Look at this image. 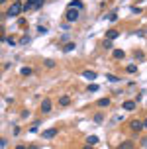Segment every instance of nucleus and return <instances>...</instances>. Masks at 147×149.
Instances as JSON below:
<instances>
[{
  "mask_svg": "<svg viewBox=\"0 0 147 149\" xmlns=\"http://www.w3.org/2000/svg\"><path fill=\"white\" fill-rule=\"evenodd\" d=\"M135 59H137V61L143 59V51H135Z\"/></svg>",
  "mask_w": 147,
  "mask_h": 149,
  "instance_id": "bb28decb",
  "label": "nucleus"
},
{
  "mask_svg": "<svg viewBox=\"0 0 147 149\" xmlns=\"http://www.w3.org/2000/svg\"><path fill=\"white\" fill-rule=\"evenodd\" d=\"M28 149H39V147H37V145H29Z\"/></svg>",
  "mask_w": 147,
  "mask_h": 149,
  "instance_id": "2f4dec72",
  "label": "nucleus"
},
{
  "mask_svg": "<svg viewBox=\"0 0 147 149\" xmlns=\"http://www.w3.org/2000/svg\"><path fill=\"white\" fill-rule=\"evenodd\" d=\"M39 108H41V112H43V114H49V112H51V100H47V98H45Z\"/></svg>",
  "mask_w": 147,
  "mask_h": 149,
  "instance_id": "39448f33",
  "label": "nucleus"
},
{
  "mask_svg": "<svg viewBox=\"0 0 147 149\" xmlns=\"http://www.w3.org/2000/svg\"><path fill=\"white\" fill-rule=\"evenodd\" d=\"M112 57H114V59H124L125 53L122 51V49H114V51H112Z\"/></svg>",
  "mask_w": 147,
  "mask_h": 149,
  "instance_id": "9b49d317",
  "label": "nucleus"
},
{
  "mask_svg": "<svg viewBox=\"0 0 147 149\" xmlns=\"http://www.w3.org/2000/svg\"><path fill=\"white\" fill-rule=\"evenodd\" d=\"M20 74H22V77H29V74H31V69H29V67H24L22 71H20Z\"/></svg>",
  "mask_w": 147,
  "mask_h": 149,
  "instance_id": "f3484780",
  "label": "nucleus"
},
{
  "mask_svg": "<svg viewBox=\"0 0 147 149\" xmlns=\"http://www.w3.org/2000/svg\"><path fill=\"white\" fill-rule=\"evenodd\" d=\"M37 31H39V33H47V28H43V26H39V28H37Z\"/></svg>",
  "mask_w": 147,
  "mask_h": 149,
  "instance_id": "c85d7f7f",
  "label": "nucleus"
},
{
  "mask_svg": "<svg viewBox=\"0 0 147 149\" xmlns=\"http://www.w3.org/2000/svg\"><path fill=\"white\" fill-rule=\"evenodd\" d=\"M102 120H104V114H102V112H98V114L94 116V122H96V124H102Z\"/></svg>",
  "mask_w": 147,
  "mask_h": 149,
  "instance_id": "a211bd4d",
  "label": "nucleus"
},
{
  "mask_svg": "<svg viewBox=\"0 0 147 149\" xmlns=\"http://www.w3.org/2000/svg\"><path fill=\"white\" fill-rule=\"evenodd\" d=\"M22 10H24V4H22V2H12V4H10V8L6 10V16H8V18H16V16L22 14Z\"/></svg>",
  "mask_w": 147,
  "mask_h": 149,
  "instance_id": "f257e3e1",
  "label": "nucleus"
},
{
  "mask_svg": "<svg viewBox=\"0 0 147 149\" xmlns=\"http://www.w3.org/2000/svg\"><path fill=\"white\" fill-rule=\"evenodd\" d=\"M45 67L53 69V67H55V61H53V59H45Z\"/></svg>",
  "mask_w": 147,
  "mask_h": 149,
  "instance_id": "4be33fe9",
  "label": "nucleus"
},
{
  "mask_svg": "<svg viewBox=\"0 0 147 149\" xmlns=\"http://www.w3.org/2000/svg\"><path fill=\"white\" fill-rule=\"evenodd\" d=\"M108 20H110V22H116V20H118V14H116V12L108 14Z\"/></svg>",
  "mask_w": 147,
  "mask_h": 149,
  "instance_id": "393cba45",
  "label": "nucleus"
},
{
  "mask_svg": "<svg viewBox=\"0 0 147 149\" xmlns=\"http://www.w3.org/2000/svg\"><path fill=\"white\" fill-rule=\"evenodd\" d=\"M86 143H88V145H94V143H98V137H96V135H88Z\"/></svg>",
  "mask_w": 147,
  "mask_h": 149,
  "instance_id": "dca6fc26",
  "label": "nucleus"
},
{
  "mask_svg": "<svg viewBox=\"0 0 147 149\" xmlns=\"http://www.w3.org/2000/svg\"><path fill=\"white\" fill-rule=\"evenodd\" d=\"M45 4V0H28L24 4V12H29V10H39V8Z\"/></svg>",
  "mask_w": 147,
  "mask_h": 149,
  "instance_id": "7ed1b4c3",
  "label": "nucleus"
},
{
  "mask_svg": "<svg viewBox=\"0 0 147 149\" xmlns=\"http://www.w3.org/2000/svg\"><path fill=\"white\" fill-rule=\"evenodd\" d=\"M67 8H75V10H82L84 8V4H82L81 0H73V2H69V6Z\"/></svg>",
  "mask_w": 147,
  "mask_h": 149,
  "instance_id": "423d86ee",
  "label": "nucleus"
},
{
  "mask_svg": "<svg viewBox=\"0 0 147 149\" xmlns=\"http://www.w3.org/2000/svg\"><path fill=\"white\" fill-rule=\"evenodd\" d=\"M143 127H145V130H147V120H143Z\"/></svg>",
  "mask_w": 147,
  "mask_h": 149,
  "instance_id": "473e14b6",
  "label": "nucleus"
},
{
  "mask_svg": "<svg viewBox=\"0 0 147 149\" xmlns=\"http://www.w3.org/2000/svg\"><path fill=\"white\" fill-rule=\"evenodd\" d=\"M141 143H143V145H145V147H147V137H145V139H143V141H141Z\"/></svg>",
  "mask_w": 147,
  "mask_h": 149,
  "instance_id": "72a5a7b5",
  "label": "nucleus"
},
{
  "mask_svg": "<svg viewBox=\"0 0 147 149\" xmlns=\"http://www.w3.org/2000/svg\"><path fill=\"white\" fill-rule=\"evenodd\" d=\"M88 92H96V90H98V84H88Z\"/></svg>",
  "mask_w": 147,
  "mask_h": 149,
  "instance_id": "b1692460",
  "label": "nucleus"
},
{
  "mask_svg": "<svg viewBox=\"0 0 147 149\" xmlns=\"http://www.w3.org/2000/svg\"><path fill=\"white\" fill-rule=\"evenodd\" d=\"M14 2H22V0H14Z\"/></svg>",
  "mask_w": 147,
  "mask_h": 149,
  "instance_id": "f704fd0d",
  "label": "nucleus"
},
{
  "mask_svg": "<svg viewBox=\"0 0 147 149\" xmlns=\"http://www.w3.org/2000/svg\"><path fill=\"white\" fill-rule=\"evenodd\" d=\"M75 47H77V45H75V41H69V43L63 47V51H65V53H71V51H75Z\"/></svg>",
  "mask_w": 147,
  "mask_h": 149,
  "instance_id": "4468645a",
  "label": "nucleus"
},
{
  "mask_svg": "<svg viewBox=\"0 0 147 149\" xmlns=\"http://www.w3.org/2000/svg\"><path fill=\"white\" fill-rule=\"evenodd\" d=\"M82 149H92V145H88V143H86V145H84Z\"/></svg>",
  "mask_w": 147,
  "mask_h": 149,
  "instance_id": "7c9ffc66",
  "label": "nucleus"
},
{
  "mask_svg": "<svg viewBox=\"0 0 147 149\" xmlns=\"http://www.w3.org/2000/svg\"><path fill=\"white\" fill-rule=\"evenodd\" d=\"M55 135H57V127H49V130H43L41 137H43V139H51V137H55Z\"/></svg>",
  "mask_w": 147,
  "mask_h": 149,
  "instance_id": "20e7f679",
  "label": "nucleus"
},
{
  "mask_svg": "<svg viewBox=\"0 0 147 149\" xmlns=\"http://www.w3.org/2000/svg\"><path fill=\"white\" fill-rule=\"evenodd\" d=\"M16 149H28L26 145H16Z\"/></svg>",
  "mask_w": 147,
  "mask_h": 149,
  "instance_id": "c756f323",
  "label": "nucleus"
},
{
  "mask_svg": "<svg viewBox=\"0 0 147 149\" xmlns=\"http://www.w3.org/2000/svg\"><path fill=\"white\" fill-rule=\"evenodd\" d=\"M133 147H135V145H133V141H122L118 149H133Z\"/></svg>",
  "mask_w": 147,
  "mask_h": 149,
  "instance_id": "ddd939ff",
  "label": "nucleus"
},
{
  "mask_svg": "<svg viewBox=\"0 0 147 149\" xmlns=\"http://www.w3.org/2000/svg\"><path fill=\"white\" fill-rule=\"evenodd\" d=\"M65 18H67V22H69V24H75L77 20H79V18H81V10H75V8H67Z\"/></svg>",
  "mask_w": 147,
  "mask_h": 149,
  "instance_id": "f03ea898",
  "label": "nucleus"
},
{
  "mask_svg": "<svg viewBox=\"0 0 147 149\" xmlns=\"http://www.w3.org/2000/svg\"><path fill=\"white\" fill-rule=\"evenodd\" d=\"M29 41H31V37H29V36H24L22 39H20V43H22V45H28Z\"/></svg>",
  "mask_w": 147,
  "mask_h": 149,
  "instance_id": "412c9836",
  "label": "nucleus"
},
{
  "mask_svg": "<svg viewBox=\"0 0 147 149\" xmlns=\"http://www.w3.org/2000/svg\"><path fill=\"white\" fill-rule=\"evenodd\" d=\"M106 79L110 82H120V77H116V74H106Z\"/></svg>",
  "mask_w": 147,
  "mask_h": 149,
  "instance_id": "6ab92c4d",
  "label": "nucleus"
},
{
  "mask_svg": "<svg viewBox=\"0 0 147 149\" xmlns=\"http://www.w3.org/2000/svg\"><path fill=\"white\" fill-rule=\"evenodd\" d=\"M122 106H124V110H125V112H132L133 108H135V100H125Z\"/></svg>",
  "mask_w": 147,
  "mask_h": 149,
  "instance_id": "0eeeda50",
  "label": "nucleus"
},
{
  "mask_svg": "<svg viewBox=\"0 0 147 149\" xmlns=\"http://www.w3.org/2000/svg\"><path fill=\"white\" fill-rule=\"evenodd\" d=\"M82 77H84L86 81H96V77H98V74H96L94 71H84V73H82Z\"/></svg>",
  "mask_w": 147,
  "mask_h": 149,
  "instance_id": "1a4fd4ad",
  "label": "nucleus"
},
{
  "mask_svg": "<svg viewBox=\"0 0 147 149\" xmlns=\"http://www.w3.org/2000/svg\"><path fill=\"white\" fill-rule=\"evenodd\" d=\"M0 2H6V0H0Z\"/></svg>",
  "mask_w": 147,
  "mask_h": 149,
  "instance_id": "c9c22d12",
  "label": "nucleus"
},
{
  "mask_svg": "<svg viewBox=\"0 0 147 149\" xmlns=\"http://www.w3.org/2000/svg\"><path fill=\"white\" fill-rule=\"evenodd\" d=\"M132 14H141V8H135V6H132Z\"/></svg>",
  "mask_w": 147,
  "mask_h": 149,
  "instance_id": "cd10ccee",
  "label": "nucleus"
},
{
  "mask_svg": "<svg viewBox=\"0 0 147 149\" xmlns=\"http://www.w3.org/2000/svg\"><path fill=\"white\" fill-rule=\"evenodd\" d=\"M130 127H132L133 132H139L141 127H143V122H139V120H133L132 124H130Z\"/></svg>",
  "mask_w": 147,
  "mask_h": 149,
  "instance_id": "6e6552de",
  "label": "nucleus"
},
{
  "mask_svg": "<svg viewBox=\"0 0 147 149\" xmlns=\"http://www.w3.org/2000/svg\"><path fill=\"white\" fill-rule=\"evenodd\" d=\"M104 49H112V41H108V39H104Z\"/></svg>",
  "mask_w": 147,
  "mask_h": 149,
  "instance_id": "a878e982",
  "label": "nucleus"
},
{
  "mask_svg": "<svg viewBox=\"0 0 147 149\" xmlns=\"http://www.w3.org/2000/svg\"><path fill=\"white\" fill-rule=\"evenodd\" d=\"M71 104V98L69 96H61L59 98V106H69Z\"/></svg>",
  "mask_w": 147,
  "mask_h": 149,
  "instance_id": "2eb2a0df",
  "label": "nucleus"
},
{
  "mask_svg": "<svg viewBox=\"0 0 147 149\" xmlns=\"http://www.w3.org/2000/svg\"><path fill=\"white\" fill-rule=\"evenodd\" d=\"M118 36H120V33H118L116 30H108V31H106V39H108V41H112V39H116Z\"/></svg>",
  "mask_w": 147,
  "mask_h": 149,
  "instance_id": "9d476101",
  "label": "nucleus"
},
{
  "mask_svg": "<svg viewBox=\"0 0 147 149\" xmlns=\"http://www.w3.org/2000/svg\"><path fill=\"white\" fill-rule=\"evenodd\" d=\"M96 104L100 106V108H106V106H110V98H108V96H106V98H100Z\"/></svg>",
  "mask_w": 147,
  "mask_h": 149,
  "instance_id": "f8f14e48",
  "label": "nucleus"
},
{
  "mask_svg": "<svg viewBox=\"0 0 147 149\" xmlns=\"http://www.w3.org/2000/svg\"><path fill=\"white\" fill-rule=\"evenodd\" d=\"M125 71H127V73H135V71H137V67H135V65H127V67H125Z\"/></svg>",
  "mask_w": 147,
  "mask_h": 149,
  "instance_id": "5701e85b",
  "label": "nucleus"
},
{
  "mask_svg": "<svg viewBox=\"0 0 147 149\" xmlns=\"http://www.w3.org/2000/svg\"><path fill=\"white\" fill-rule=\"evenodd\" d=\"M4 43H8V45H12V47H14L16 39H14V37H4Z\"/></svg>",
  "mask_w": 147,
  "mask_h": 149,
  "instance_id": "aec40b11",
  "label": "nucleus"
}]
</instances>
